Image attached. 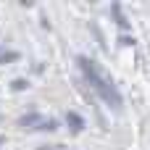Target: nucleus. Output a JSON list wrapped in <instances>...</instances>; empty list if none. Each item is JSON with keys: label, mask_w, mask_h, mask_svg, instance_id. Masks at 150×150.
I'll use <instances>...</instances> for the list:
<instances>
[{"label": "nucleus", "mask_w": 150, "mask_h": 150, "mask_svg": "<svg viewBox=\"0 0 150 150\" xmlns=\"http://www.w3.org/2000/svg\"><path fill=\"white\" fill-rule=\"evenodd\" d=\"M79 66H82L84 76L90 79V84L103 95V100H105V103H111L113 108H121V95H119V92H116V87H113V84H111V82H108V79L95 69V63H92V61H87V58L82 55V58H79Z\"/></svg>", "instance_id": "1"}, {"label": "nucleus", "mask_w": 150, "mask_h": 150, "mask_svg": "<svg viewBox=\"0 0 150 150\" xmlns=\"http://www.w3.org/2000/svg\"><path fill=\"white\" fill-rule=\"evenodd\" d=\"M0 142H3V137H0Z\"/></svg>", "instance_id": "4"}, {"label": "nucleus", "mask_w": 150, "mask_h": 150, "mask_svg": "<svg viewBox=\"0 0 150 150\" xmlns=\"http://www.w3.org/2000/svg\"><path fill=\"white\" fill-rule=\"evenodd\" d=\"M66 121L71 124V129H74V132H82V127H84V121H82V116H76L74 111H69V113H66Z\"/></svg>", "instance_id": "2"}, {"label": "nucleus", "mask_w": 150, "mask_h": 150, "mask_svg": "<svg viewBox=\"0 0 150 150\" xmlns=\"http://www.w3.org/2000/svg\"><path fill=\"white\" fill-rule=\"evenodd\" d=\"M26 84H29V82H26V79H16V82H13V90H24V87H26Z\"/></svg>", "instance_id": "3"}]
</instances>
